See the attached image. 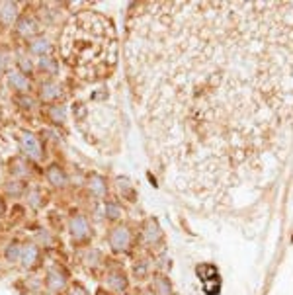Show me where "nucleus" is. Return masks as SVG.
<instances>
[{
  "mask_svg": "<svg viewBox=\"0 0 293 295\" xmlns=\"http://www.w3.org/2000/svg\"><path fill=\"white\" fill-rule=\"evenodd\" d=\"M125 65L149 153L178 194L227 206L280 172L293 141V2H143Z\"/></svg>",
  "mask_w": 293,
  "mask_h": 295,
  "instance_id": "nucleus-1",
  "label": "nucleus"
},
{
  "mask_svg": "<svg viewBox=\"0 0 293 295\" xmlns=\"http://www.w3.org/2000/svg\"><path fill=\"white\" fill-rule=\"evenodd\" d=\"M63 57L86 80L108 77L118 61V35L109 18L82 12L63 32Z\"/></svg>",
  "mask_w": 293,
  "mask_h": 295,
  "instance_id": "nucleus-2",
  "label": "nucleus"
},
{
  "mask_svg": "<svg viewBox=\"0 0 293 295\" xmlns=\"http://www.w3.org/2000/svg\"><path fill=\"white\" fill-rule=\"evenodd\" d=\"M131 242V235H129V229L127 227H116V229L109 233V244L114 251H125L129 246Z\"/></svg>",
  "mask_w": 293,
  "mask_h": 295,
  "instance_id": "nucleus-3",
  "label": "nucleus"
},
{
  "mask_svg": "<svg viewBox=\"0 0 293 295\" xmlns=\"http://www.w3.org/2000/svg\"><path fill=\"white\" fill-rule=\"evenodd\" d=\"M20 145H22L24 153L28 154L30 158H33V161L41 158V143H39V139L33 133H24Z\"/></svg>",
  "mask_w": 293,
  "mask_h": 295,
  "instance_id": "nucleus-4",
  "label": "nucleus"
},
{
  "mask_svg": "<svg viewBox=\"0 0 293 295\" xmlns=\"http://www.w3.org/2000/svg\"><path fill=\"white\" fill-rule=\"evenodd\" d=\"M71 233H73V237H76V239L86 237L88 235L86 217H82V215H75V217L71 219Z\"/></svg>",
  "mask_w": 293,
  "mask_h": 295,
  "instance_id": "nucleus-5",
  "label": "nucleus"
},
{
  "mask_svg": "<svg viewBox=\"0 0 293 295\" xmlns=\"http://www.w3.org/2000/svg\"><path fill=\"white\" fill-rule=\"evenodd\" d=\"M161 237H163V231L159 227V223L156 221H149L145 225V229H143V239L147 242H156Z\"/></svg>",
  "mask_w": 293,
  "mask_h": 295,
  "instance_id": "nucleus-6",
  "label": "nucleus"
},
{
  "mask_svg": "<svg viewBox=\"0 0 293 295\" xmlns=\"http://www.w3.org/2000/svg\"><path fill=\"white\" fill-rule=\"evenodd\" d=\"M16 16H18L16 2H2V4H0V18H2V22L12 24L16 20Z\"/></svg>",
  "mask_w": 293,
  "mask_h": 295,
  "instance_id": "nucleus-7",
  "label": "nucleus"
},
{
  "mask_svg": "<svg viewBox=\"0 0 293 295\" xmlns=\"http://www.w3.org/2000/svg\"><path fill=\"white\" fill-rule=\"evenodd\" d=\"M47 178H49V182L53 184V186H65L66 184V174L63 168H59V166H49L47 168Z\"/></svg>",
  "mask_w": 293,
  "mask_h": 295,
  "instance_id": "nucleus-8",
  "label": "nucleus"
},
{
  "mask_svg": "<svg viewBox=\"0 0 293 295\" xmlns=\"http://www.w3.org/2000/svg\"><path fill=\"white\" fill-rule=\"evenodd\" d=\"M16 30H18V33L24 35V37H32L33 33L37 32V24H35L33 18H28V16H26V18H22V20L18 22Z\"/></svg>",
  "mask_w": 293,
  "mask_h": 295,
  "instance_id": "nucleus-9",
  "label": "nucleus"
},
{
  "mask_svg": "<svg viewBox=\"0 0 293 295\" xmlns=\"http://www.w3.org/2000/svg\"><path fill=\"white\" fill-rule=\"evenodd\" d=\"M66 284L65 276L59 272V270H49V276H47V285H49V289H53V291H59V289H63Z\"/></svg>",
  "mask_w": 293,
  "mask_h": 295,
  "instance_id": "nucleus-10",
  "label": "nucleus"
},
{
  "mask_svg": "<svg viewBox=\"0 0 293 295\" xmlns=\"http://www.w3.org/2000/svg\"><path fill=\"white\" fill-rule=\"evenodd\" d=\"M8 80H10V86L16 88V90H20V92H24V90L30 88V80L24 77V73H18V71L10 73V75H8Z\"/></svg>",
  "mask_w": 293,
  "mask_h": 295,
  "instance_id": "nucleus-11",
  "label": "nucleus"
},
{
  "mask_svg": "<svg viewBox=\"0 0 293 295\" xmlns=\"http://www.w3.org/2000/svg\"><path fill=\"white\" fill-rule=\"evenodd\" d=\"M30 51L37 55H47L51 51V43H49V39H45V37H35V39H32V43H30Z\"/></svg>",
  "mask_w": 293,
  "mask_h": 295,
  "instance_id": "nucleus-12",
  "label": "nucleus"
},
{
  "mask_svg": "<svg viewBox=\"0 0 293 295\" xmlns=\"http://www.w3.org/2000/svg\"><path fill=\"white\" fill-rule=\"evenodd\" d=\"M108 285L114 291H123L125 285H127V280H125V276H121L120 272H111L108 276Z\"/></svg>",
  "mask_w": 293,
  "mask_h": 295,
  "instance_id": "nucleus-13",
  "label": "nucleus"
},
{
  "mask_svg": "<svg viewBox=\"0 0 293 295\" xmlns=\"http://www.w3.org/2000/svg\"><path fill=\"white\" fill-rule=\"evenodd\" d=\"M61 96V88L59 84H55V82H45L43 86H41V98L43 100H55Z\"/></svg>",
  "mask_w": 293,
  "mask_h": 295,
  "instance_id": "nucleus-14",
  "label": "nucleus"
},
{
  "mask_svg": "<svg viewBox=\"0 0 293 295\" xmlns=\"http://www.w3.org/2000/svg\"><path fill=\"white\" fill-rule=\"evenodd\" d=\"M35 260H37V246H35V244H26L22 248L24 266H32Z\"/></svg>",
  "mask_w": 293,
  "mask_h": 295,
  "instance_id": "nucleus-15",
  "label": "nucleus"
},
{
  "mask_svg": "<svg viewBox=\"0 0 293 295\" xmlns=\"http://www.w3.org/2000/svg\"><path fill=\"white\" fill-rule=\"evenodd\" d=\"M88 186H90V192H94L96 196H102L106 192V182H104L102 176H92L90 182H88Z\"/></svg>",
  "mask_w": 293,
  "mask_h": 295,
  "instance_id": "nucleus-16",
  "label": "nucleus"
},
{
  "mask_svg": "<svg viewBox=\"0 0 293 295\" xmlns=\"http://www.w3.org/2000/svg\"><path fill=\"white\" fill-rule=\"evenodd\" d=\"M154 291H156V295H170V282L163 276H156L154 278Z\"/></svg>",
  "mask_w": 293,
  "mask_h": 295,
  "instance_id": "nucleus-17",
  "label": "nucleus"
},
{
  "mask_svg": "<svg viewBox=\"0 0 293 295\" xmlns=\"http://www.w3.org/2000/svg\"><path fill=\"white\" fill-rule=\"evenodd\" d=\"M6 258L10 260V262H16L18 258H22V248L18 246V244H12L6 248Z\"/></svg>",
  "mask_w": 293,
  "mask_h": 295,
  "instance_id": "nucleus-18",
  "label": "nucleus"
},
{
  "mask_svg": "<svg viewBox=\"0 0 293 295\" xmlns=\"http://www.w3.org/2000/svg\"><path fill=\"white\" fill-rule=\"evenodd\" d=\"M106 217L108 219H118L120 217V208L114 206V203H108L106 206Z\"/></svg>",
  "mask_w": 293,
  "mask_h": 295,
  "instance_id": "nucleus-19",
  "label": "nucleus"
},
{
  "mask_svg": "<svg viewBox=\"0 0 293 295\" xmlns=\"http://www.w3.org/2000/svg\"><path fill=\"white\" fill-rule=\"evenodd\" d=\"M39 65H41V69H45V71H49V73H55V71H57V69H55V61H51L49 57H41Z\"/></svg>",
  "mask_w": 293,
  "mask_h": 295,
  "instance_id": "nucleus-20",
  "label": "nucleus"
},
{
  "mask_svg": "<svg viewBox=\"0 0 293 295\" xmlns=\"http://www.w3.org/2000/svg\"><path fill=\"white\" fill-rule=\"evenodd\" d=\"M51 116L55 121H65V109L63 108H51Z\"/></svg>",
  "mask_w": 293,
  "mask_h": 295,
  "instance_id": "nucleus-21",
  "label": "nucleus"
},
{
  "mask_svg": "<svg viewBox=\"0 0 293 295\" xmlns=\"http://www.w3.org/2000/svg\"><path fill=\"white\" fill-rule=\"evenodd\" d=\"M22 184H8V190H10V194H14V196H18L20 192L18 190H22Z\"/></svg>",
  "mask_w": 293,
  "mask_h": 295,
  "instance_id": "nucleus-22",
  "label": "nucleus"
},
{
  "mask_svg": "<svg viewBox=\"0 0 293 295\" xmlns=\"http://www.w3.org/2000/svg\"><path fill=\"white\" fill-rule=\"evenodd\" d=\"M20 65H22V71H32V63L30 61H26V59H20Z\"/></svg>",
  "mask_w": 293,
  "mask_h": 295,
  "instance_id": "nucleus-23",
  "label": "nucleus"
},
{
  "mask_svg": "<svg viewBox=\"0 0 293 295\" xmlns=\"http://www.w3.org/2000/svg\"><path fill=\"white\" fill-rule=\"evenodd\" d=\"M69 295H86V293H84V289H80V287H75V289H73V291H71Z\"/></svg>",
  "mask_w": 293,
  "mask_h": 295,
  "instance_id": "nucleus-24",
  "label": "nucleus"
},
{
  "mask_svg": "<svg viewBox=\"0 0 293 295\" xmlns=\"http://www.w3.org/2000/svg\"><path fill=\"white\" fill-rule=\"evenodd\" d=\"M4 73V57H2V53H0V75Z\"/></svg>",
  "mask_w": 293,
  "mask_h": 295,
  "instance_id": "nucleus-25",
  "label": "nucleus"
},
{
  "mask_svg": "<svg viewBox=\"0 0 293 295\" xmlns=\"http://www.w3.org/2000/svg\"><path fill=\"white\" fill-rule=\"evenodd\" d=\"M2 211H4V203H2V199H0V215H2Z\"/></svg>",
  "mask_w": 293,
  "mask_h": 295,
  "instance_id": "nucleus-26",
  "label": "nucleus"
},
{
  "mask_svg": "<svg viewBox=\"0 0 293 295\" xmlns=\"http://www.w3.org/2000/svg\"><path fill=\"white\" fill-rule=\"evenodd\" d=\"M145 295H156V293H152V291H147V293H145Z\"/></svg>",
  "mask_w": 293,
  "mask_h": 295,
  "instance_id": "nucleus-27",
  "label": "nucleus"
},
{
  "mask_svg": "<svg viewBox=\"0 0 293 295\" xmlns=\"http://www.w3.org/2000/svg\"><path fill=\"white\" fill-rule=\"evenodd\" d=\"M100 295H104V293H100Z\"/></svg>",
  "mask_w": 293,
  "mask_h": 295,
  "instance_id": "nucleus-28",
  "label": "nucleus"
}]
</instances>
